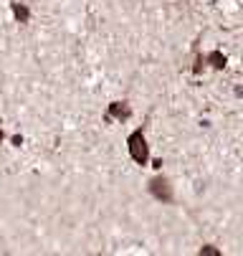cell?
<instances>
[{"label":"cell","mask_w":243,"mask_h":256,"mask_svg":"<svg viewBox=\"0 0 243 256\" xmlns=\"http://www.w3.org/2000/svg\"><path fill=\"white\" fill-rule=\"evenodd\" d=\"M127 152H129L134 165H140V168L150 165V144H147L145 124L137 127L134 132H129V137H127Z\"/></svg>","instance_id":"1"},{"label":"cell","mask_w":243,"mask_h":256,"mask_svg":"<svg viewBox=\"0 0 243 256\" xmlns=\"http://www.w3.org/2000/svg\"><path fill=\"white\" fill-rule=\"evenodd\" d=\"M147 190H150V196H152L157 203H165V206H172V203H175V193H172V182H170L162 172H157V175L147 182Z\"/></svg>","instance_id":"2"},{"label":"cell","mask_w":243,"mask_h":256,"mask_svg":"<svg viewBox=\"0 0 243 256\" xmlns=\"http://www.w3.org/2000/svg\"><path fill=\"white\" fill-rule=\"evenodd\" d=\"M226 64H228V58H226V54H221V51L198 54V56H195V64H193V74H195V76H200L203 71H205V66H213V68L223 71V68H226Z\"/></svg>","instance_id":"3"},{"label":"cell","mask_w":243,"mask_h":256,"mask_svg":"<svg viewBox=\"0 0 243 256\" xmlns=\"http://www.w3.org/2000/svg\"><path fill=\"white\" fill-rule=\"evenodd\" d=\"M129 117H132V106L127 102H112L107 106V114H104L107 122H127Z\"/></svg>","instance_id":"4"},{"label":"cell","mask_w":243,"mask_h":256,"mask_svg":"<svg viewBox=\"0 0 243 256\" xmlns=\"http://www.w3.org/2000/svg\"><path fill=\"white\" fill-rule=\"evenodd\" d=\"M10 10H13V18L18 20V23H30V8L25 6V3H18V0H13L10 3Z\"/></svg>","instance_id":"5"},{"label":"cell","mask_w":243,"mask_h":256,"mask_svg":"<svg viewBox=\"0 0 243 256\" xmlns=\"http://www.w3.org/2000/svg\"><path fill=\"white\" fill-rule=\"evenodd\" d=\"M198 256H221V248H216V246H203V248L198 251Z\"/></svg>","instance_id":"6"},{"label":"cell","mask_w":243,"mask_h":256,"mask_svg":"<svg viewBox=\"0 0 243 256\" xmlns=\"http://www.w3.org/2000/svg\"><path fill=\"white\" fill-rule=\"evenodd\" d=\"M13 144H18V148H20V144H23V137H20V134H15V137H13Z\"/></svg>","instance_id":"7"},{"label":"cell","mask_w":243,"mask_h":256,"mask_svg":"<svg viewBox=\"0 0 243 256\" xmlns=\"http://www.w3.org/2000/svg\"><path fill=\"white\" fill-rule=\"evenodd\" d=\"M3 140H5V132H3V130H0V144H3Z\"/></svg>","instance_id":"8"}]
</instances>
